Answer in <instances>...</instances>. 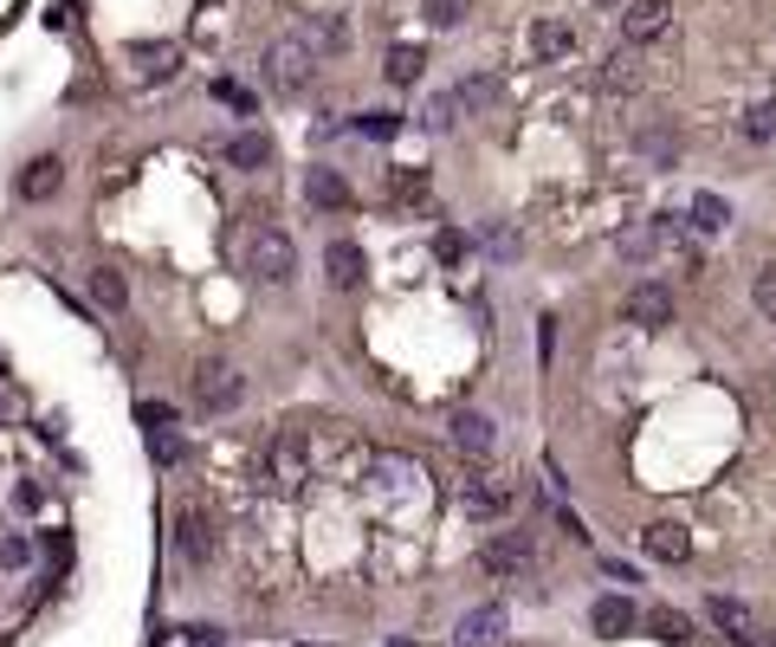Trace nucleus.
Wrapping results in <instances>:
<instances>
[{"label":"nucleus","instance_id":"1","mask_svg":"<svg viewBox=\"0 0 776 647\" xmlns=\"http://www.w3.org/2000/svg\"><path fill=\"white\" fill-rule=\"evenodd\" d=\"M259 480L273 486V493H298L304 480H311V440L304 434H273L266 440V453H259Z\"/></svg>","mask_w":776,"mask_h":647},{"label":"nucleus","instance_id":"2","mask_svg":"<svg viewBox=\"0 0 776 647\" xmlns=\"http://www.w3.org/2000/svg\"><path fill=\"white\" fill-rule=\"evenodd\" d=\"M246 273H253L259 286H285V279L298 273V246L285 240L279 227H253V240H246Z\"/></svg>","mask_w":776,"mask_h":647},{"label":"nucleus","instance_id":"3","mask_svg":"<svg viewBox=\"0 0 776 647\" xmlns=\"http://www.w3.org/2000/svg\"><path fill=\"white\" fill-rule=\"evenodd\" d=\"M266 78H273V91L285 97H298V91H311V78H317V53L291 33V39H273L266 46Z\"/></svg>","mask_w":776,"mask_h":647},{"label":"nucleus","instance_id":"4","mask_svg":"<svg viewBox=\"0 0 776 647\" xmlns=\"http://www.w3.org/2000/svg\"><path fill=\"white\" fill-rule=\"evenodd\" d=\"M240 395H246V376H240L233 362H201V369H195V408H201V415H233Z\"/></svg>","mask_w":776,"mask_h":647},{"label":"nucleus","instance_id":"5","mask_svg":"<svg viewBox=\"0 0 776 647\" xmlns=\"http://www.w3.org/2000/svg\"><path fill=\"white\" fill-rule=\"evenodd\" d=\"M706 615H711V628H718L731 647H757V642H764V622H757V609H751L744 596H711Z\"/></svg>","mask_w":776,"mask_h":647},{"label":"nucleus","instance_id":"6","mask_svg":"<svg viewBox=\"0 0 776 647\" xmlns=\"http://www.w3.org/2000/svg\"><path fill=\"white\" fill-rule=\"evenodd\" d=\"M511 499H518V486L498 480V473H473V480L460 486V505H466L473 518H498V511H511Z\"/></svg>","mask_w":776,"mask_h":647},{"label":"nucleus","instance_id":"7","mask_svg":"<svg viewBox=\"0 0 776 647\" xmlns=\"http://www.w3.org/2000/svg\"><path fill=\"white\" fill-rule=\"evenodd\" d=\"M628 324H640V331H667V324H673V291L660 286V279H640V286L628 291Z\"/></svg>","mask_w":776,"mask_h":647},{"label":"nucleus","instance_id":"8","mask_svg":"<svg viewBox=\"0 0 776 647\" xmlns=\"http://www.w3.org/2000/svg\"><path fill=\"white\" fill-rule=\"evenodd\" d=\"M640 544H647V557H660V564H686V557H693V531H686L680 518H653Z\"/></svg>","mask_w":776,"mask_h":647},{"label":"nucleus","instance_id":"9","mask_svg":"<svg viewBox=\"0 0 776 647\" xmlns=\"http://www.w3.org/2000/svg\"><path fill=\"white\" fill-rule=\"evenodd\" d=\"M175 544H182V557H188V564H208L213 551H220V538H213V518L188 505V511L175 518Z\"/></svg>","mask_w":776,"mask_h":647},{"label":"nucleus","instance_id":"10","mask_svg":"<svg viewBox=\"0 0 776 647\" xmlns=\"http://www.w3.org/2000/svg\"><path fill=\"white\" fill-rule=\"evenodd\" d=\"M673 240H680V220H640V227H628V233H622V259H653V253H660V246H673Z\"/></svg>","mask_w":776,"mask_h":647},{"label":"nucleus","instance_id":"11","mask_svg":"<svg viewBox=\"0 0 776 647\" xmlns=\"http://www.w3.org/2000/svg\"><path fill=\"white\" fill-rule=\"evenodd\" d=\"M479 564L493 576H518L524 564H531V531H498L493 544L479 551Z\"/></svg>","mask_w":776,"mask_h":647},{"label":"nucleus","instance_id":"12","mask_svg":"<svg viewBox=\"0 0 776 647\" xmlns=\"http://www.w3.org/2000/svg\"><path fill=\"white\" fill-rule=\"evenodd\" d=\"M667 26H673V7H667V0H628V13H622V33H628L635 46L660 39Z\"/></svg>","mask_w":776,"mask_h":647},{"label":"nucleus","instance_id":"13","mask_svg":"<svg viewBox=\"0 0 776 647\" xmlns=\"http://www.w3.org/2000/svg\"><path fill=\"white\" fill-rule=\"evenodd\" d=\"M324 273H331V286L337 291H356L362 286V273H369V259H362L356 240H331V246H324Z\"/></svg>","mask_w":776,"mask_h":647},{"label":"nucleus","instance_id":"14","mask_svg":"<svg viewBox=\"0 0 776 647\" xmlns=\"http://www.w3.org/2000/svg\"><path fill=\"white\" fill-rule=\"evenodd\" d=\"M453 447L466 453V460H493V447H498V428L486 421V415H453Z\"/></svg>","mask_w":776,"mask_h":647},{"label":"nucleus","instance_id":"15","mask_svg":"<svg viewBox=\"0 0 776 647\" xmlns=\"http://www.w3.org/2000/svg\"><path fill=\"white\" fill-rule=\"evenodd\" d=\"M59 188H66V162H59V155H39V162L20 169V195H26V201H53Z\"/></svg>","mask_w":776,"mask_h":647},{"label":"nucleus","instance_id":"16","mask_svg":"<svg viewBox=\"0 0 776 647\" xmlns=\"http://www.w3.org/2000/svg\"><path fill=\"white\" fill-rule=\"evenodd\" d=\"M304 201L324 208V215H344V208H350V182H344L337 169H311V175H304Z\"/></svg>","mask_w":776,"mask_h":647},{"label":"nucleus","instance_id":"17","mask_svg":"<svg viewBox=\"0 0 776 647\" xmlns=\"http://www.w3.org/2000/svg\"><path fill=\"white\" fill-rule=\"evenodd\" d=\"M369 480H375V493H408V486H421V466L408 453H375L369 460Z\"/></svg>","mask_w":776,"mask_h":647},{"label":"nucleus","instance_id":"18","mask_svg":"<svg viewBox=\"0 0 776 647\" xmlns=\"http://www.w3.org/2000/svg\"><path fill=\"white\" fill-rule=\"evenodd\" d=\"M589 628H595L602 642H622V635L635 628V602H628V596H602V602L589 609Z\"/></svg>","mask_w":776,"mask_h":647},{"label":"nucleus","instance_id":"19","mask_svg":"<svg viewBox=\"0 0 776 647\" xmlns=\"http://www.w3.org/2000/svg\"><path fill=\"white\" fill-rule=\"evenodd\" d=\"M569 46H576V26H569V20H537V26H531V59L551 66V59H564Z\"/></svg>","mask_w":776,"mask_h":647},{"label":"nucleus","instance_id":"20","mask_svg":"<svg viewBox=\"0 0 776 647\" xmlns=\"http://www.w3.org/2000/svg\"><path fill=\"white\" fill-rule=\"evenodd\" d=\"M635 149H640V162H653V169H673V162H680V137H673L667 124H647L635 137Z\"/></svg>","mask_w":776,"mask_h":647},{"label":"nucleus","instance_id":"21","mask_svg":"<svg viewBox=\"0 0 776 647\" xmlns=\"http://www.w3.org/2000/svg\"><path fill=\"white\" fill-rule=\"evenodd\" d=\"M498 635H505V609H498V602L473 609V615L460 622V647H486V642H498Z\"/></svg>","mask_w":776,"mask_h":647},{"label":"nucleus","instance_id":"22","mask_svg":"<svg viewBox=\"0 0 776 647\" xmlns=\"http://www.w3.org/2000/svg\"><path fill=\"white\" fill-rule=\"evenodd\" d=\"M311 53H344L350 46V26L344 20H331V13H317V20H304V33H298Z\"/></svg>","mask_w":776,"mask_h":647},{"label":"nucleus","instance_id":"23","mask_svg":"<svg viewBox=\"0 0 776 647\" xmlns=\"http://www.w3.org/2000/svg\"><path fill=\"white\" fill-rule=\"evenodd\" d=\"M91 304H97V311H111V317H117V311H130V286H124V273L97 266V273H91Z\"/></svg>","mask_w":776,"mask_h":647},{"label":"nucleus","instance_id":"24","mask_svg":"<svg viewBox=\"0 0 776 647\" xmlns=\"http://www.w3.org/2000/svg\"><path fill=\"white\" fill-rule=\"evenodd\" d=\"M227 162H233V169H266V162H273V137H266V130H240V137L227 143Z\"/></svg>","mask_w":776,"mask_h":647},{"label":"nucleus","instance_id":"25","mask_svg":"<svg viewBox=\"0 0 776 647\" xmlns=\"http://www.w3.org/2000/svg\"><path fill=\"white\" fill-rule=\"evenodd\" d=\"M453 97H460L466 111H486V104H498V97H505V78H498V72H479V78H466Z\"/></svg>","mask_w":776,"mask_h":647},{"label":"nucleus","instance_id":"26","mask_svg":"<svg viewBox=\"0 0 776 647\" xmlns=\"http://www.w3.org/2000/svg\"><path fill=\"white\" fill-rule=\"evenodd\" d=\"M602 91H640V59H635V53H609V66H602Z\"/></svg>","mask_w":776,"mask_h":647},{"label":"nucleus","instance_id":"27","mask_svg":"<svg viewBox=\"0 0 776 647\" xmlns=\"http://www.w3.org/2000/svg\"><path fill=\"white\" fill-rule=\"evenodd\" d=\"M382 72H389V84H415V78L427 72V53H421V46H395Z\"/></svg>","mask_w":776,"mask_h":647},{"label":"nucleus","instance_id":"28","mask_svg":"<svg viewBox=\"0 0 776 647\" xmlns=\"http://www.w3.org/2000/svg\"><path fill=\"white\" fill-rule=\"evenodd\" d=\"M693 227L699 233H718V227H731V208H725V195H693Z\"/></svg>","mask_w":776,"mask_h":647},{"label":"nucleus","instance_id":"29","mask_svg":"<svg viewBox=\"0 0 776 647\" xmlns=\"http://www.w3.org/2000/svg\"><path fill=\"white\" fill-rule=\"evenodd\" d=\"M149 453H155V466H182L188 447H182V434L175 428H149Z\"/></svg>","mask_w":776,"mask_h":647},{"label":"nucleus","instance_id":"30","mask_svg":"<svg viewBox=\"0 0 776 647\" xmlns=\"http://www.w3.org/2000/svg\"><path fill=\"white\" fill-rule=\"evenodd\" d=\"M647 628H653L660 642H693V628H686V615H680V609H653V615H647Z\"/></svg>","mask_w":776,"mask_h":647},{"label":"nucleus","instance_id":"31","mask_svg":"<svg viewBox=\"0 0 776 647\" xmlns=\"http://www.w3.org/2000/svg\"><path fill=\"white\" fill-rule=\"evenodd\" d=\"M142 59V78H169L175 72V46H137Z\"/></svg>","mask_w":776,"mask_h":647},{"label":"nucleus","instance_id":"32","mask_svg":"<svg viewBox=\"0 0 776 647\" xmlns=\"http://www.w3.org/2000/svg\"><path fill=\"white\" fill-rule=\"evenodd\" d=\"M453 117H460V97H453V91H447V97H433V104L421 111L427 130H453Z\"/></svg>","mask_w":776,"mask_h":647},{"label":"nucleus","instance_id":"33","mask_svg":"<svg viewBox=\"0 0 776 647\" xmlns=\"http://www.w3.org/2000/svg\"><path fill=\"white\" fill-rule=\"evenodd\" d=\"M213 97H220L227 111H240V117H253V111H259V104H253V91H240L233 78H220V84H213Z\"/></svg>","mask_w":776,"mask_h":647},{"label":"nucleus","instance_id":"34","mask_svg":"<svg viewBox=\"0 0 776 647\" xmlns=\"http://www.w3.org/2000/svg\"><path fill=\"white\" fill-rule=\"evenodd\" d=\"M356 130H362V137H375V143H389V137L402 130V117H395V111H369V117H362Z\"/></svg>","mask_w":776,"mask_h":647},{"label":"nucleus","instance_id":"35","mask_svg":"<svg viewBox=\"0 0 776 647\" xmlns=\"http://www.w3.org/2000/svg\"><path fill=\"white\" fill-rule=\"evenodd\" d=\"M744 137H757V143H764V137H776V97H771V104H751V117H744Z\"/></svg>","mask_w":776,"mask_h":647},{"label":"nucleus","instance_id":"36","mask_svg":"<svg viewBox=\"0 0 776 647\" xmlns=\"http://www.w3.org/2000/svg\"><path fill=\"white\" fill-rule=\"evenodd\" d=\"M751 304H757V311H764V317L776 324V266H764V273H757V286H751Z\"/></svg>","mask_w":776,"mask_h":647},{"label":"nucleus","instance_id":"37","mask_svg":"<svg viewBox=\"0 0 776 647\" xmlns=\"http://www.w3.org/2000/svg\"><path fill=\"white\" fill-rule=\"evenodd\" d=\"M395 195H402V201H421L427 175H421V169H395Z\"/></svg>","mask_w":776,"mask_h":647},{"label":"nucleus","instance_id":"38","mask_svg":"<svg viewBox=\"0 0 776 647\" xmlns=\"http://www.w3.org/2000/svg\"><path fill=\"white\" fill-rule=\"evenodd\" d=\"M486 246H493L498 259H511V253H518V233H511L505 220H493V227H486Z\"/></svg>","mask_w":776,"mask_h":647},{"label":"nucleus","instance_id":"39","mask_svg":"<svg viewBox=\"0 0 776 647\" xmlns=\"http://www.w3.org/2000/svg\"><path fill=\"white\" fill-rule=\"evenodd\" d=\"M460 13H466V0H427V20L433 26H460Z\"/></svg>","mask_w":776,"mask_h":647},{"label":"nucleus","instance_id":"40","mask_svg":"<svg viewBox=\"0 0 776 647\" xmlns=\"http://www.w3.org/2000/svg\"><path fill=\"white\" fill-rule=\"evenodd\" d=\"M137 421H142V428H175V408H169V402H142Z\"/></svg>","mask_w":776,"mask_h":647},{"label":"nucleus","instance_id":"41","mask_svg":"<svg viewBox=\"0 0 776 647\" xmlns=\"http://www.w3.org/2000/svg\"><path fill=\"white\" fill-rule=\"evenodd\" d=\"M26 557H33V544H26V538H7V544H0V564H7V570H13V564H26Z\"/></svg>","mask_w":776,"mask_h":647},{"label":"nucleus","instance_id":"42","mask_svg":"<svg viewBox=\"0 0 776 647\" xmlns=\"http://www.w3.org/2000/svg\"><path fill=\"white\" fill-rule=\"evenodd\" d=\"M433 253H440V259H447V266H453V259H460V253H466V240H460V233H440V240H433Z\"/></svg>","mask_w":776,"mask_h":647},{"label":"nucleus","instance_id":"43","mask_svg":"<svg viewBox=\"0 0 776 647\" xmlns=\"http://www.w3.org/2000/svg\"><path fill=\"white\" fill-rule=\"evenodd\" d=\"M602 570L615 576V582H622V589H628V582H635V570H628V564H622V557H602Z\"/></svg>","mask_w":776,"mask_h":647},{"label":"nucleus","instance_id":"44","mask_svg":"<svg viewBox=\"0 0 776 647\" xmlns=\"http://www.w3.org/2000/svg\"><path fill=\"white\" fill-rule=\"evenodd\" d=\"M13 415H20V402H13V395L0 389V421H13Z\"/></svg>","mask_w":776,"mask_h":647},{"label":"nucleus","instance_id":"45","mask_svg":"<svg viewBox=\"0 0 776 647\" xmlns=\"http://www.w3.org/2000/svg\"><path fill=\"white\" fill-rule=\"evenodd\" d=\"M757 647H776V635H764V642H757Z\"/></svg>","mask_w":776,"mask_h":647}]
</instances>
